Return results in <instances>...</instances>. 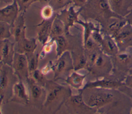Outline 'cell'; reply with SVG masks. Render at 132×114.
Masks as SVG:
<instances>
[{"instance_id": "obj_32", "label": "cell", "mask_w": 132, "mask_h": 114, "mask_svg": "<svg viewBox=\"0 0 132 114\" xmlns=\"http://www.w3.org/2000/svg\"><path fill=\"white\" fill-rule=\"evenodd\" d=\"M32 78L37 82V83H41L43 82L44 80V74L40 71V70H38L37 69L35 70L32 73H31Z\"/></svg>"}, {"instance_id": "obj_24", "label": "cell", "mask_w": 132, "mask_h": 114, "mask_svg": "<svg viewBox=\"0 0 132 114\" xmlns=\"http://www.w3.org/2000/svg\"><path fill=\"white\" fill-rule=\"evenodd\" d=\"M52 39H53L56 45V51L57 57H59L65 52L67 46V40L63 35H60Z\"/></svg>"}, {"instance_id": "obj_21", "label": "cell", "mask_w": 132, "mask_h": 114, "mask_svg": "<svg viewBox=\"0 0 132 114\" xmlns=\"http://www.w3.org/2000/svg\"><path fill=\"white\" fill-rule=\"evenodd\" d=\"M85 77L86 75L80 74L75 71L67 78L65 82L70 86L78 89L81 87Z\"/></svg>"}, {"instance_id": "obj_40", "label": "cell", "mask_w": 132, "mask_h": 114, "mask_svg": "<svg viewBox=\"0 0 132 114\" xmlns=\"http://www.w3.org/2000/svg\"><path fill=\"white\" fill-rule=\"evenodd\" d=\"M52 66H51L50 65H47L44 67H43V68L42 69L41 71H42V72L44 74H46L47 73H48L50 71V70L52 68Z\"/></svg>"}, {"instance_id": "obj_37", "label": "cell", "mask_w": 132, "mask_h": 114, "mask_svg": "<svg viewBox=\"0 0 132 114\" xmlns=\"http://www.w3.org/2000/svg\"><path fill=\"white\" fill-rule=\"evenodd\" d=\"M88 0H71L74 7H78L82 8L87 4Z\"/></svg>"}, {"instance_id": "obj_41", "label": "cell", "mask_w": 132, "mask_h": 114, "mask_svg": "<svg viewBox=\"0 0 132 114\" xmlns=\"http://www.w3.org/2000/svg\"><path fill=\"white\" fill-rule=\"evenodd\" d=\"M37 1L43 4H49L51 0H37Z\"/></svg>"}, {"instance_id": "obj_5", "label": "cell", "mask_w": 132, "mask_h": 114, "mask_svg": "<svg viewBox=\"0 0 132 114\" xmlns=\"http://www.w3.org/2000/svg\"><path fill=\"white\" fill-rule=\"evenodd\" d=\"M122 81L113 76L110 75L103 79L95 81L90 82L86 84L83 90L86 89H119L120 87L124 86Z\"/></svg>"}, {"instance_id": "obj_28", "label": "cell", "mask_w": 132, "mask_h": 114, "mask_svg": "<svg viewBox=\"0 0 132 114\" xmlns=\"http://www.w3.org/2000/svg\"><path fill=\"white\" fill-rule=\"evenodd\" d=\"M71 2V0H51L49 4L54 10L63 8Z\"/></svg>"}, {"instance_id": "obj_15", "label": "cell", "mask_w": 132, "mask_h": 114, "mask_svg": "<svg viewBox=\"0 0 132 114\" xmlns=\"http://www.w3.org/2000/svg\"><path fill=\"white\" fill-rule=\"evenodd\" d=\"M54 17L50 20H43L38 26V39L43 45L48 42V39L50 37L52 24Z\"/></svg>"}, {"instance_id": "obj_9", "label": "cell", "mask_w": 132, "mask_h": 114, "mask_svg": "<svg viewBox=\"0 0 132 114\" xmlns=\"http://www.w3.org/2000/svg\"><path fill=\"white\" fill-rule=\"evenodd\" d=\"M56 78L66 71L74 69L71 55L68 51H65L58 58L55 64L53 66Z\"/></svg>"}, {"instance_id": "obj_27", "label": "cell", "mask_w": 132, "mask_h": 114, "mask_svg": "<svg viewBox=\"0 0 132 114\" xmlns=\"http://www.w3.org/2000/svg\"><path fill=\"white\" fill-rule=\"evenodd\" d=\"M54 9L51 5H46L41 11V15L43 20H50L53 17Z\"/></svg>"}, {"instance_id": "obj_18", "label": "cell", "mask_w": 132, "mask_h": 114, "mask_svg": "<svg viewBox=\"0 0 132 114\" xmlns=\"http://www.w3.org/2000/svg\"><path fill=\"white\" fill-rule=\"evenodd\" d=\"M17 43V52L21 53H33L37 47L36 39L34 38L28 39L25 36Z\"/></svg>"}, {"instance_id": "obj_16", "label": "cell", "mask_w": 132, "mask_h": 114, "mask_svg": "<svg viewBox=\"0 0 132 114\" xmlns=\"http://www.w3.org/2000/svg\"><path fill=\"white\" fill-rule=\"evenodd\" d=\"M11 67L3 63H1V75H0V90H1V105L2 104L4 99L5 91L8 88L10 83V72L9 68Z\"/></svg>"}, {"instance_id": "obj_10", "label": "cell", "mask_w": 132, "mask_h": 114, "mask_svg": "<svg viewBox=\"0 0 132 114\" xmlns=\"http://www.w3.org/2000/svg\"><path fill=\"white\" fill-rule=\"evenodd\" d=\"M126 23L125 17H112L107 19L102 23L104 34L113 37Z\"/></svg>"}, {"instance_id": "obj_36", "label": "cell", "mask_w": 132, "mask_h": 114, "mask_svg": "<svg viewBox=\"0 0 132 114\" xmlns=\"http://www.w3.org/2000/svg\"><path fill=\"white\" fill-rule=\"evenodd\" d=\"M119 90H120L124 93H125L126 96H127L132 101V89L128 88L124 85L120 87L119 88Z\"/></svg>"}, {"instance_id": "obj_14", "label": "cell", "mask_w": 132, "mask_h": 114, "mask_svg": "<svg viewBox=\"0 0 132 114\" xmlns=\"http://www.w3.org/2000/svg\"><path fill=\"white\" fill-rule=\"evenodd\" d=\"M12 99L17 102L27 104L29 101L28 94L23 82L20 81L15 83L12 87Z\"/></svg>"}, {"instance_id": "obj_17", "label": "cell", "mask_w": 132, "mask_h": 114, "mask_svg": "<svg viewBox=\"0 0 132 114\" xmlns=\"http://www.w3.org/2000/svg\"><path fill=\"white\" fill-rule=\"evenodd\" d=\"M25 25L23 12L19 15L13 26L11 27L12 34L16 42L25 36Z\"/></svg>"}, {"instance_id": "obj_23", "label": "cell", "mask_w": 132, "mask_h": 114, "mask_svg": "<svg viewBox=\"0 0 132 114\" xmlns=\"http://www.w3.org/2000/svg\"><path fill=\"white\" fill-rule=\"evenodd\" d=\"M77 23L84 27V43L90 37L92 32L98 28L95 26L93 23L90 22H83L79 20Z\"/></svg>"}, {"instance_id": "obj_31", "label": "cell", "mask_w": 132, "mask_h": 114, "mask_svg": "<svg viewBox=\"0 0 132 114\" xmlns=\"http://www.w3.org/2000/svg\"><path fill=\"white\" fill-rule=\"evenodd\" d=\"M91 37L94 40V41L100 46L102 42L104 35L102 34L99 28L94 30L91 35Z\"/></svg>"}, {"instance_id": "obj_2", "label": "cell", "mask_w": 132, "mask_h": 114, "mask_svg": "<svg viewBox=\"0 0 132 114\" xmlns=\"http://www.w3.org/2000/svg\"><path fill=\"white\" fill-rule=\"evenodd\" d=\"M48 86L50 87L44 105L46 107H53L54 106H56L58 110L65 99H69L71 96L70 90L64 86L53 83H50Z\"/></svg>"}, {"instance_id": "obj_25", "label": "cell", "mask_w": 132, "mask_h": 114, "mask_svg": "<svg viewBox=\"0 0 132 114\" xmlns=\"http://www.w3.org/2000/svg\"><path fill=\"white\" fill-rule=\"evenodd\" d=\"M11 26L8 23L0 21V37L1 40L8 39L12 35Z\"/></svg>"}, {"instance_id": "obj_7", "label": "cell", "mask_w": 132, "mask_h": 114, "mask_svg": "<svg viewBox=\"0 0 132 114\" xmlns=\"http://www.w3.org/2000/svg\"><path fill=\"white\" fill-rule=\"evenodd\" d=\"M19 8L15 0L12 3L1 8L0 21L8 23L12 27L19 16Z\"/></svg>"}, {"instance_id": "obj_12", "label": "cell", "mask_w": 132, "mask_h": 114, "mask_svg": "<svg viewBox=\"0 0 132 114\" xmlns=\"http://www.w3.org/2000/svg\"><path fill=\"white\" fill-rule=\"evenodd\" d=\"M111 10L118 15L125 17L132 8V0H108Z\"/></svg>"}, {"instance_id": "obj_11", "label": "cell", "mask_w": 132, "mask_h": 114, "mask_svg": "<svg viewBox=\"0 0 132 114\" xmlns=\"http://www.w3.org/2000/svg\"><path fill=\"white\" fill-rule=\"evenodd\" d=\"M1 63L12 67L14 55V44L9 39L1 40Z\"/></svg>"}, {"instance_id": "obj_8", "label": "cell", "mask_w": 132, "mask_h": 114, "mask_svg": "<svg viewBox=\"0 0 132 114\" xmlns=\"http://www.w3.org/2000/svg\"><path fill=\"white\" fill-rule=\"evenodd\" d=\"M74 6H72L68 9H65L61 11V13L57 16L63 23L65 28V33H69V29L73 27L74 24L77 23L78 20V16L82 11V8H80L78 11H76L74 9Z\"/></svg>"}, {"instance_id": "obj_43", "label": "cell", "mask_w": 132, "mask_h": 114, "mask_svg": "<svg viewBox=\"0 0 132 114\" xmlns=\"http://www.w3.org/2000/svg\"><path fill=\"white\" fill-rule=\"evenodd\" d=\"M129 73H130V74H132V68L130 69V70L129 71Z\"/></svg>"}, {"instance_id": "obj_1", "label": "cell", "mask_w": 132, "mask_h": 114, "mask_svg": "<svg viewBox=\"0 0 132 114\" xmlns=\"http://www.w3.org/2000/svg\"><path fill=\"white\" fill-rule=\"evenodd\" d=\"M111 58L113 64L111 74L123 82L132 68V53L129 50L119 51Z\"/></svg>"}, {"instance_id": "obj_26", "label": "cell", "mask_w": 132, "mask_h": 114, "mask_svg": "<svg viewBox=\"0 0 132 114\" xmlns=\"http://www.w3.org/2000/svg\"><path fill=\"white\" fill-rule=\"evenodd\" d=\"M27 59L28 62L29 75H31V73L37 69L39 60V54L34 55L33 54V53H31V55L29 56V59L27 58Z\"/></svg>"}, {"instance_id": "obj_29", "label": "cell", "mask_w": 132, "mask_h": 114, "mask_svg": "<svg viewBox=\"0 0 132 114\" xmlns=\"http://www.w3.org/2000/svg\"><path fill=\"white\" fill-rule=\"evenodd\" d=\"M19 8L20 12H24L27 8L34 3L37 1V0H15Z\"/></svg>"}, {"instance_id": "obj_4", "label": "cell", "mask_w": 132, "mask_h": 114, "mask_svg": "<svg viewBox=\"0 0 132 114\" xmlns=\"http://www.w3.org/2000/svg\"><path fill=\"white\" fill-rule=\"evenodd\" d=\"M113 38L120 51L128 50L132 47V26L126 23Z\"/></svg>"}, {"instance_id": "obj_13", "label": "cell", "mask_w": 132, "mask_h": 114, "mask_svg": "<svg viewBox=\"0 0 132 114\" xmlns=\"http://www.w3.org/2000/svg\"><path fill=\"white\" fill-rule=\"evenodd\" d=\"M100 48L103 53L110 57L116 55L120 51L113 37L107 34H104Z\"/></svg>"}, {"instance_id": "obj_22", "label": "cell", "mask_w": 132, "mask_h": 114, "mask_svg": "<svg viewBox=\"0 0 132 114\" xmlns=\"http://www.w3.org/2000/svg\"><path fill=\"white\" fill-rule=\"evenodd\" d=\"M69 103L75 109H87L91 108L84 102L82 93L77 95L71 96L69 98Z\"/></svg>"}, {"instance_id": "obj_44", "label": "cell", "mask_w": 132, "mask_h": 114, "mask_svg": "<svg viewBox=\"0 0 132 114\" xmlns=\"http://www.w3.org/2000/svg\"><path fill=\"white\" fill-rule=\"evenodd\" d=\"M130 114H132V107H131V113Z\"/></svg>"}, {"instance_id": "obj_20", "label": "cell", "mask_w": 132, "mask_h": 114, "mask_svg": "<svg viewBox=\"0 0 132 114\" xmlns=\"http://www.w3.org/2000/svg\"><path fill=\"white\" fill-rule=\"evenodd\" d=\"M65 33V26L62 21L57 16H55L51 27L50 37L54 39L57 36L63 35Z\"/></svg>"}, {"instance_id": "obj_39", "label": "cell", "mask_w": 132, "mask_h": 114, "mask_svg": "<svg viewBox=\"0 0 132 114\" xmlns=\"http://www.w3.org/2000/svg\"><path fill=\"white\" fill-rule=\"evenodd\" d=\"M15 0H0V4L1 8L4 7L7 5L12 3Z\"/></svg>"}, {"instance_id": "obj_35", "label": "cell", "mask_w": 132, "mask_h": 114, "mask_svg": "<svg viewBox=\"0 0 132 114\" xmlns=\"http://www.w3.org/2000/svg\"><path fill=\"white\" fill-rule=\"evenodd\" d=\"M123 83L126 87L132 89V74L129 73L126 76Z\"/></svg>"}, {"instance_id": "obj_6", "label": "cell", "mask_w": 132, "mask_h": 114, "mask_svg": "<svg viewBox=\"0 0 132 114\" xmlns=\"http://www.w3.org/2000/svg\"><path fill=\"white\" fill-rule=\"evenodd\" d=\"M87 2L97 11L102 23L112 17H121L111 10L108 0H88Z\"/></svg>"}, {"instance_id": "obj_42", "label": "cell", "mask_w": 132, "mask_h": 114, "mask_svg": "<svg viewBox=\"0 0 132 114\" xmlns=\"http://www.w3.org/2000/svg\"><path fill=\"white\" fill-rule=\"evenodd\" d=\"M128 50H129V51L132 53V47H131V48H130Z\"/></svg>"}, {"instance_id": "obj_19", "label": "cell", "mask_w": 132, "mask_h": 114, "mask_svg": "<svg viewBox=\"0 0 132 114\" xmlns=\"http://www.w3.org/2000/svg\"><path fill=\"white\" fill-rule=\"evenodd\" d=\"M27 81L29 83L30 95L32 99L35 101H40L45 94L44 89L32 78H28Z\"/></svg>"}, {"instance_id": "obj_3", "label": "cell", "mask_w": 132, "mask_h": 114, "mask_svg": "<svg viewBox=\"0 0 132 114\" xmlns=\"http://www.w3.org/2000/svg\"><path fill=\"white\" fill-rule=\"evenodd\" d=\"M12 68L15 75L20 81H27L29 78V72L28 62L26 54L15 52L12 65Z\"/></svg>"}, {"instance_id": "obj_30", "label": "cell", "mask_w": 132, "mask_h": 114, "mask_svg": "<svg viewBox=\"0 0 132 114\" xmlns=\"http://www.w3.org/2000/svg\"><path fill=\"white\" fill-rule=\"evenodd\" d=\"M87 63V60L86 58L83 55L79 56L74 64V70L75 71H77L78 70L84 68Z\"/></svg>"}, {"instance_id": "obj_33", "label": "cell", "mask_w": 132, "mask_h": 114, "mask_svg": "<svg viewBox=\"0 0 132 114\" xmlns=\"http://www.w3.org/2000/svg\"><path fill=\"white\" fill-rule=\"evenodd\" d=\"M100 52H98L97 51L96 52L95 51H92L90 52V53L89 54L87 60V62L89 63V64L90 66V67L91 66L92 67L93 65Z\"/></svg>"}, {"instance_id": "obj_34", "label": "cell", "mask_w": 132, "mask_h": 114, "mask_svg": "<svg viewBox=\"0 0 132 114\" xmlns=\"http://www.w3.org/2000/svg\"><path fill=\"white\" fill-rule=\"evenodd\" d=\"M96 44L98 45L90 36V37L86 41V42L85 43H84V46H85L86 49H87V50H93L95 48V46L96 45Z\"/></svg>"}, {"instance_id": "obj_38", "label": "cell", "mask_w": 132, "mask_h": 114, "mask_svg": "<svg viewBox=\"0 0 132 114\" xmlns=\"http://www.w3.org/2000/svg\"><path fill=\"white\" fill-rule=\"evenodd\" d=\"M125 18L127 23L132 26V8L130 9L127 15L125 17Z\"/></svg>"}]
</instances>
